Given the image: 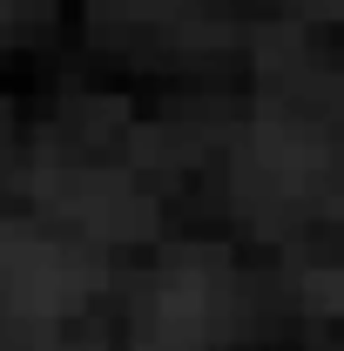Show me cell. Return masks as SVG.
I'll use <instances>...</instances> for the list:
<instances>
[]
</instances>
